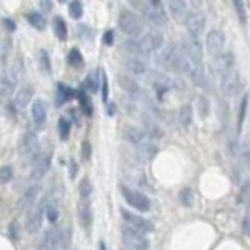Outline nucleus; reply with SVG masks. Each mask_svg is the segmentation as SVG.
Segmentation results:
<instances>
[{"label":"nucleus","mask_w":250,"mask_h":250,"mask_svg":"<svg viewBox=\"0 0 250 250\" xmlns=\"http://www.w3.org/2000/svg\"><path fill=\"white\" fill-rule=\"evenodd\" d=\"M2 25H3L8 31H15V30H16V22H15L13 19H8V17L2 19Z\"/></svg>","instance_id":"8fccbe9b"},{"label":"nucleus","mask_w":250,"mask_h":250,"mask_svg":"<svg viewBox=\"0 0 250 250\" xmlns=\"http://www.w3.org/2000/svg\"><path fill=\"white\" fill-rule=\"evenodd\" d=\"M77 97H78V100H80V107H81L83 114L93 116V102H91V99H89L86 89L81 88L80 91L77 93Z\"/></svg>","instance_id":"bb28decb"},{"label":"nucleus","mask_w":250,"mask_h":250,"mask_svg":"<svg viewBox=\"0 0 250 250\" xmlns=\"http://www.w3.org/2000/svg\"><path fill=\"white\" fill-rule=\"evenodd\" d=\"M233 67H234V57L232 52H220L211 61V71L219 78L233 72Z\"/></svg>","instance_id":"1a4fd4ad"},{"label":"nucleus","mask_w":250,"mask_h":250,"mask_svg":"<svg viewBox=\"0 0 250 250\" xmlns=\"http://www.w3.org/2000/svg\"><path fill=\"white\" fill-rule=\"evenodd\" d=\"M239 159H241V163L246 166V168H250V142L249 141L241 145Z\"/></svg>","instance_id":"ea45409f"},{"label":"nucleus","mask_w":250,"mask_h":250,"mask_svg":"<svg viewBox=\"0 0 250 250\" xmlns=\"http://www.w3.org/2000/svg\"><path fill=\"white\" fill-rule=\"evenodd\" d=\"M41 8H43L46 13H48L52 10V2L50 0H41Z\"/></svg>","instance_id":"864d4df0"},{"label":"nucleus","mask_w":250,"mask_h":250,"mask_svg":"<svg viewBox=\"0 0 250 250\" xmlns=\"http://www.w3.org/2000/svg\"><path fill=\"white\" fill-rule=\"evenodd\" d=\"M224 46H225V34L224 33L218 29L208 31L206 39H205V47H206V52L210 53L211 57L219 55L222 50H224Z\"/></svg>","instance_id":"ddd939ff"},{"label":"nucleus","mask_w":250,"mask_h":250,"mask_svg":"<svg viewBox=\"0 0 250 250\" xmlns=\"http://www.w3.org/2000/svg\"><path fill=\"white\" fill-rule=\"evenodd\" d=\"M78 220L83 228H89L93 225V210L89 202L81 200L78 203Z\"/></svg>","instance_id":"4be33fe9"},{"label":"nucleus","mask_w":250,"mask_h":250,"mask_svg":"<svg viewBox=\"0 0 250 250\" xmlns=\"http://www.w3.org/2000/svg\"><path fill=\"white\" fill-rule=\"evenodd\" d=\"M58 2H60V3H64V2H66V0H58Z\"/></svg>","instance_id":"bf43d9fd"},{"label":"nucleus","mask_w":250,"mask_h":250,"mask_svg":"<svg viewBox=\"0 0 250 250\" xmlns=\"http://www.w3.org/2000/svg\"><path fill=\"white\" fill-rule=\"evenodd\" d=\"M108 94H109V86H108V77L102 72V100L108 102Z\"/></svg>","instance_id":"c03bdc74"},{"label":"nucleus","mask_w":250,"mask_h":250,"mask_svg":"<svg viewBox=\"0 0 250 250\" xmlns=\"http://www.w3.org/2000/svg\"><path fill=\"white\" fill-rule=\"evenodd\" d=\"M53 33H55V36H57L60 41H66L67 39V27H66V22H64V19L57 16V17H53Z\"/></svg>","instance_id":"cd10ccee"},{"label":"nucleus","mask_w":250,"mask_h":250,"mask_svg":"<svg viewBox=\"0 0 250 250\" xmlns=\"http://www.w3.org/2000/svg\"><path fill=\"white\" fill-rule=\"evenodd\" d=\"M127 2L133 6L136 11H140L142 16H145V19L150 20L152 24L155 25L166 24V16L163 10L159 8V6L152 5L149 0H127Z\"/></svg>","instance_id":"f03ea898"},{"label":"nucleus","mask_w":250,"mask_h":250,"mask_svg":"<svg viewBox=\"0 0 250 250\" xmlns=\"http://www.w3.org/2000/svg\"><path fill=\"white\" fill-rule=\"evenodd\" d=\"M189 2H191L194 6H200V5L203 3V0H189Z\"/></svg>","instance_id":"6e6d98bb"},{"label":"nucleus","mask_w":250,"mask_h":250,"mask_svg":"<svg viewBox=\"0 0 250 250\" xmlns=\"http://www.w3.org/2000/svg\"><path fill=\"white\" fill-rule=\"evenodd\" d=\"M67 62L69 66L74 67V69H81L83 64H85V60H83V55L80 53V50L77 47H74L69 50L67 53Z\"/></svg>","instance_id":"c85d7f7f"},{"label":"nucleus","mask_w":250,"mask_h":250,"mask_svg":"<svg viewBox=\"0 0 250 250\" xmlns=\"http://www.w3.org/2000/svg\"><path fill=\"white\" fill-rule=\"evenodd\" d=\"M117 81H119V85L122 86L124 91H127L131 97H135V99H138V97H141L142 93H141V88L140 85L130 77H125V75H119V78H117Z\"/></svg>","instance_id":"412c9836"},{"label":"nucleus","mask_w":250,"mask_h":250,"mask_svg":"<svg viewBox=\"0 0 250 250\" xmlns=\"http://www.w3.org/2000/svg\"><path fill=\"white\" fill-rule=\"evenodd\" d=\"M178 119H180V124H182L183 127H189V125L192 124V107L189 105V103H186V105L180 108Z\"/></svg>","instance_id":"2f4dec72"},{"label":"nucleus","mask_w":250,"mask_h":250,"mask_svg":"<svg viewBox=\"0 0 250 250\" xmlns=\"http://www.w3.org/2000/svg\"><path fill=\"white\" fill-rule=\"evenodd\" d=\"M38 62H39V69L43 74L52 72V61H50V57H48V52L41 50L38 55Z\"/></svg>","instance_id":"473e14b6"},{"label":"nucleus","mask_w":250,"mask_h":250,"mask_svg":"<svg viewBox=\"0 0 250 250\" xmlns=\"http://www.w3.org/2000/svg\"><path fill=\"white\" fill-rule=\"evenodd\" d=\"M242 89V80L241 75L236 72H230L220 77V91L227 97H233L236 95Z\"/></svg>","instance_id":"f8f14e48"},{"label":"nucleus","mask_w":250,"mask_h":250,"mask_svg":"<svg viewBox=\"0 0 250 250\" xmlns=\"http://www.w3.org/2000/svg\"><path fill=\"white\" fill-rule=\"evenodd\" d=\"M119 189L122 192V197L124 200L127 202L133 210L140 211V213H147L150 211V199L145 196V194L136 191V189H131L127 185H119Z\"/></svg>","instance_id":"7ed1b4c3"},{"label":"nucleus","mask_w":250,"mask_h":250,"mask_svg":"<svg viewBox=\"0 0 250 250\" xmlns=\"http://www.w3.org/2000/svg\"><path fill=\"white\" fill-rule=\"evenodd\" d=\"M156 62L159 66H163L164 69H168V71L185 74L188 64H189V60H188L183 55V52L180 50V48H177L175 46H168L158 53Z\"/></svg>","instance_id":"f257e3e1"},{"label":"nucleus","mask_w":250,"mask_h":250,"mask_svg":"<svg viewBox=\"0 0 250 250\" xmlns=\"http://www.w3.org/2000/svg\"><path fill=\"white\" fill-rule=\"evenodd\" d=\"M113 41H114L113 30L105 31V34H103V44H105V46H113Z\"/></svg>","instance_id":"3c124183"},{"label":"nucleus","mask_w":250,"mask_h":250,"mask_svg":"<svg viewBox=\"0 0 250 250\" xmlns=\"http://www.w3.org/2000/svg\"><path fill=\"white\" fill-rule=\"evenodd\" d=\"M144 125H145V135L150 136V138H161L163 133L161 130H159V127L152 121H144Z\"/></svg>","instance_id":"e433bc0d"},{"label":"nucleus","mask_w":250,"mask_h":250,"mask_svg":"<svg viewBox=\"0 0 250 250\" xmlns=\"http://www.w3.org/2000/svg\"><path fill=\"white\" fill-rule=\"evenodd\" d=\"M77 172H78V164L75 163V159H71V161H69V177L74 180L77 177Z\"/></svg>","instance_id":"09e8293b"},{"label":"nucleus","mask_w":250,"mask_h":250,"mask_svg":"<svg viewBox=\"0 0 250 250\" xmlns=\"http://www.w3.org/2000/svg\"><path fill=\"white\" fill-rule=\"evenodd\" d=\"M169 11L173 19L183 20L188 15V5L185 0H168Z\"/></svg>","instance_id":"5701e85b"},{"label":"nucleus","mask_w":250,"mask_h":250,"mask_svg":"<svg viewBox=\"0 0 250 250\" xmlns=\"http://www.w3.org/2000/svg\"><path fill=\"white\" fill-rule=\"evenodd\" d=\"M78 192H80L81 200H85V202H88L89 197L93 196V185H91V182H89L88 178H85V180H83V182L80 183V186H78Z\"/></svg>","instance_id":"72a5a7b5"},{"label":"nucleus","mask_w":250,"mask_h":250,"mask_svg":"<svg viewBox=\"0 0 250 250\" xmlns=\"http://www.w3.org/2000/svg\"><path fill=\"white\" fill-rule=\"evenodd\" d=\"M27 20H29V22L34 27V29L39 30V31L46 30V27H47V20H46V17H44L43 15H41V13H36V11L29 13V15H27Z\"/></svg>","instance_id":"c756f323"},{"label":"nucleus","mask_w":250,"mask_h":250,"mask_svg":"<svg viewBox=\"0 0 250 250\" xmlns=\"http://www.w3.org/2000/svg\"><path fill=\"white\" fill-rule=\"evenodd\" d=\"M102 81V77L99 78V72L91 71L88 74V77L85 80V89L86 93H95L99 89V83Z\"/></svg>","instance_id":"7c9ffc66"},{"label":"nucleus","mask_w":250,"mask_h":250,"mask_svg":"<svg viewBox=\"0 0 250 250\" xmlns=\"http://www.w3.org/2000/svg\"><path fill=\"white\" fill-rule=\"evenodd\" d=\"M114 111H116L114 103H108V107H107V113H108L109 116H113V114H114Z\"/></svg>","instance_id":"5fc2aeb1"},{"label":"nucleus","mask_w":250,"mask_h":250,"mask_svg":"<svg viewBox=\"0 0 250 250\" xmlns=\"http://www.w3.org/2000/svg\"><path fill=\"white\" fill-rule=\"evenodd\" d=\"M125 67H127V71L131 72L133 75H145L149 72L147 62L142 61L141 58H138V57L125 60Z\"/></svg>","instance_id":"aec40b11"},{"label":"nucleus","mask_w":250,"mask_h":250,"mask_svg":"<svg viewBox=\"0 0 250 250\" xmlns=\"http://www.w3.org/2000/svg\"><path fill=\"white\" fill-rule=\"evenodd\" d=\"M119 27L125 34H128L131 38L140 36L144 30L142 20L138 17L135 13H131L128 10H122L119 13Z\"/></svg>","instance_id":"39448f33"},{"label":"nucleus","mask_w":250,"mask_h":250,"mask_svg":"<svg viewBox=\"0 0 250 250\" xmlns=\"http://www.w3.org/2000/svg\"><path fill=\"white\" fill-rule=\"evenodd\" d=\"M121 236L127 250H149V246H150L149 239L145 238L142 233L133 230V228L124 225L121 228Z\"/></svg>","instance_id":"20e7f679"},{"label":"nucleus","mask_w":250,"mask_h":250,"mask_svg":"<svg viewBox=\"0 0 250 250\" xmlns=\"http://www.w3.org/2000/svg\"><path fill=\"white\" fill-rule=\"evenodd\" d=\"M180 50L183 52V55L191 62H194V64L197 66H202L203 48H202V44H200V38H194V36L183 38L182 48H180Z\"/></svg>","instance_id":"0eeeda50"},{"label":"nucleus","mask_w":250,"mask_h":250,"mask_svg":"<svg viewBox=\"0 0 250 250\" xmlns=\"http://www.w3.org/2000/svg\"><path fill=\"white\" fill-rule=\"evenodd\" d=\"M163 36L159 33H155V31H152V33H147L145 36L140 38L138 39V43H140V47H141V52L142 55L145 57V55H149L152 52H156L159 50V48L163 47Z\"/></svg>","instance_id":"4468645a"},{"label":"nucleus","mask_w":250,"mask_h":250,"mask_svg":"<svg viewBox=\"0 0 250 250\" xmlns=\"http://www.w3.org/2000/svg\"><path fill=\"white\" fill-rule=\"evenodd\" d=\"M58 133H60V138L62 141H66L69 135H71V122H69L66 117H60L58 121Z\"/></svg>","instance_id":"c9c22d12"},{"label":"nucleus","mask_w":250,"mask_h":250,"mask_svg":"<svg viewBox=\"0 0 250 250\" xmlns=\"http://www.w3.org/2000/svg\"><path fill=\"white\" fill-rule=\"evenodd\" d=\"M183 24L186 27L188 33H189V36L200 38L205 31L206 19L202 13H199V11H188L186 17L183 19Z\"/></svg>","instance_id":"9d476101"},{"label":"nucleus","mask_w":250,"mask_h":250,"mask_svg":"<svg viewBox=\"0 0 250 250\" xmlns=\"http://www.w3.org/2000/svg\"><path fill=\"white\" fill-rule=\"evenodd\" d=\"M246 111H247V95L242 97L241 100V108H239V119H238V131H241L242 124H244L246 119Z\"/></svg>","instance_id":"79ce46f5"},{"label":"nucleus","mask_w":250,"mask_h":250,"mask_svg":"<svg viewBox=\"0 0 250 250\" xmlns=\"http://www.w3.org/2000/svg\"><path fill=\"white\" fill-rule=\"evenodd\" d=\"M99 250H107L105 242H100V244H99Z\"/></svg>","instance_id":"13d9d810"},{"label":"nucleus","mask_w":250,"mask_h":250,"mask_svg":"<svg viewBox=\"0 0 250 250\" xmlns=\"http://www.w3.org/2000/svg\"><path fill=\"white\" fill-rule=\"evenodd\" d=\"M38 194H39V188L36 185H31L29 189L20 196L19 202H17V210L20 213H24L27 210H30L31 206H34V202H36V199H38Z\"/></svg>","instance_id":"f3484780"},{"label":"nucleus","mask_w":250,"mask_h":250,"mask_svg":"<svg viewBox=\"0 0 250 250\" xmlns=\"http://www.w3.org/2000/svg\"><path fill=\"white\" fill-rule=\"evenodd\" d=\"M52 164V150L47 152H38L34 155V161H33V171H31V178L34 182L43 178L46 173L50 169Z\"/></svg>","instance_id":"9b49d317"},{"label":"nucleus","mask_w":250,"mask_h":250,"mask_svg":"<svg viewBox=\"0 0 250 250\" xmlns=\"http://www.w3.org/2000/svg\"><path fill=\"white\" fill-rule=\"evenodd\" d=\"M67 236L64 233H61L58 228H50L47 230L39 242L41 250H64L67 246Z\"/></svg>","instance_id":"423d86ee"},{"label":"nucleus","mask_w":250,"mask_h":250,"mask_svg":"<svg viewBox=\"0 0 250 250\" xmlns=\"http://www.w3.org/2000/svg\"><path fill=\"white\" fill-rule=\"evenodd\" d=\"M121 216L125 222V225L140 233H152L155 230L154 224H152L149 219L140 216V214H135L133 211L125 210V208H121Z\"/></svg>","instance_id":"6e6552de"},{"label":"nucleus","mask_w":250,"mask_h":250,"mask_svg":"<svg viewBox=\"0 0 250 250\" xmlns=\"http://www.w3.org/2000/svg\"><path fill=\"white\" fill-rule=\"evenodd\" d=\"M16 88V80L8 74L0 75V97H10Z\"/></svg>","instance_id":"a878e982"},{"label":"nucleus","mask_w":250,"mask_h":250,"mask_svg":"<svg viewBox=\"0 0 250 250\" xmlns=\"http://www.w3.org/2000/svg\"><path fill=\"white\" fill-rule=\"evenodd\" d=\"M74 97H77V91L74 88L64 85V83H58L57 85V99H55V103L57 107H62L66 102H69Z\"/></svg>","instance_id":"6ab92c4d"},{"label":"nucleus","mask_w":250,"mask_h":250,"mask_svg":"<svg viewBox=\"0 0 250 250\" xmlns=\"http://www.w3.org/2000/svg\"><path fill=\"white\" fill-rule=\"evenodd\" d=\"M91 152H93V147L88 141L81 144V158L85 159V161H89V158H91Z\"/></svg>","instance_id":"49530a36"},{"label":"nucleus","mask_w":250,"mask_h":250,"mask_svg":"<svg viewBox=\"0 0 250 250\" xmlns=\"http://www.w3.org/2000/svg\"><path fill=\"white\" fill-rule=\"evenodd\" d=\"M19 154L22 156H31L38 154V138L33 131H27L19 142Z\"/></svg>","instance_id":"dca6fc26"},{"label":"nucleus","mask_w":250,"mask_h":250,"mask_svg":"<svg viewBox=\"0 0 250 250\" xmlns=\"http://www.w3.org/2000/svg\"><path fill=\"white\" fill-rule=\"evenodd\" d=\"M180 202H182L185 206H192V192L191 189H183L180 192Z\"/></svg>","instance_id":"37998d69"},{"label":"nucleus","mask_w":250,"mask_h":250,"mask_svg":"<svg viewBox=\"0 0 250 250\" xmlns=\"http://www.w3.org/2000/svg\"><path fill=\"white\" fill-rule=\"evenodd\" d=\"M77 33H78V36L83 38V39L91 36V30H89V27H86V25H78L77 27Z\"/></svg>","instance_id":"de8ad7c7"},{"label":"nucleus","mask_w":250,"mask_h":250,"mask_svg":"<svg viewBox=\"0 0 250 250\" xmlns=\"http://www.w3.org/2000/svg\"><path fill=\"white\" fill-rule=\"evenodd\" d=\"M233 3V8L236 11V15L239 16L241 22H246V17H247V11H246V3L244 0H232Z\"/></svg>","instance_id":"58836bf2"},{"label":"nucleus","mask_w":250,"mask_h":250,"mask_svg":"<svg viewBox=\"0 0 250 250\" xmlns=\"http://www.w3.org/2000/svg\"><path fill=\"white\" fill-rule=\"evenodd\" d=\"M10 236L13 239H17L19 238V227H17V222H11L10 225Z\"/></svg>","instance_id":"603ef678"},{"label":"nucleus","mask_w":250,"mask_h":250,"mask_svg":"<svg viewBox=\"0 0 250 250\" xmlns=\"http://www.w3.org/2000/svg\"><path fill=\"white\" fill-rule=\"evenodd\" d=\"M149 2L152 5H155V6H159V3H161V0H149Z\"/></svg>","instance_id":"4d7b16f0"},{"label":"nucleus","mask_w":250,"mask_h":250,"mask_svg":"<svg viewBox=\"0 0 250 250\" xmlns=\"http://www.w3.org/2000/svg\"><path fill=\"white\" fill-rule=\"evenodd\" d=\"M31 119L38 130L44 127V124L47 121V108H46V103L41 99L33 100L31 103Z\"/></svg>","instance_id":"a211bd4d"},{"label":"nucleus","mask_w":250,"mask_h":250,"mask_svg":"<svg viewBox=\"0 0 250 250\" xmlns=\"http://www.w3.org/2000/svg\"><path fill=\"white\" fill-rule=\"evenodd\" d=\"M124 138L128 142L133 144L135 147H138V145L142 144L145 140H147V135L142 133V131H140V130L135 128V127H125L124 128Z\"/></svg>","instance_id":"393cba45"},{"label":"nucleus","mask_w":250,"mask_h":250,"mask_svg":"<svg viewBox=\"0 0 250 250\" xmlns=\"http://www.w3.org/2000/svg\"><path fill=\"white\" fill-rule=\"evenodd\" d=\"M44 205H46L44 213H46L47 220H48V222H52V224H55V222H57V220H58V218H60V211H58L57 205H55V203H47L46 200H44Z\"/></svg>","instance_id":"f704fd0d"},{"label":"nucleus","mask_w":250,"mask_h":250,"mask_svg":"<svg viewBox=\"0 0 250 250\" xmlns=\"http://www.w3.org/2000/svg\"><path fill=\"white\" fill-rule=\"evenodd\" d=\"M208 108H210V105H208V100L205 99V97H199V113L202 117H206L208 116Z\"/></svg>","instance_id":"a18cd8bd"},{"label":"nucleus","mask_w":250,"mask_h":250,"mask_svg":"<svg viewBox=\"0 0 250 250\" xmlns=\"http://www.w3.org/2000/svg\"><path fill=\"white\" fill-rule=\"evenodd\" d=\"M43 219H44V202L38 206H31L30 213L27 216V230L29 233H38L43 227Z\"/></svg>","instance_id":"2eb2a0df"},{"label":"nucleus","mask_w":250,"mask_h":250,"mask_svg":"<svg viewBox=\"0 0 250 250\" xmlns=\"http://www.w3.org/2000/svg\"><path fill=\"white\" fill-rule=\"evenodd\" d=\"M31 99H33V89L30 86L22 88L16 94V99H15V107H16V109L24 111L27 107H29V103H31Z\"/></svg>","instance_id":"b1692460"},{"label":"nucleus","mask_w":250,"mask_h":250,"mask_svg":"<svg viewBox=\"0 0 250 250\" xmlns=\"http://www.w3.org/2000/svg\"><path fill=\"white\" fill-rule=\"evenodd\" d=\"M13 180V168L11 166H2L0 168V183L8 185Z\"/></svg>","instance_id":"a19ab883"},{"label":"nucleus","mask_w":250,"mask_h":250,"mask_svg":"<svg viewBox=\"0 0 250 250\" xmlns=\"http://www.w3.org/2000/svg\"><path fill=\"white\" fill-rule=\"evenodd\" d=\"M69 15H71L74 19H80L83 15V5L80 0H71L69 3Z\"/></svg>","instance_id":"4c0bfd02"}]
</instances>
